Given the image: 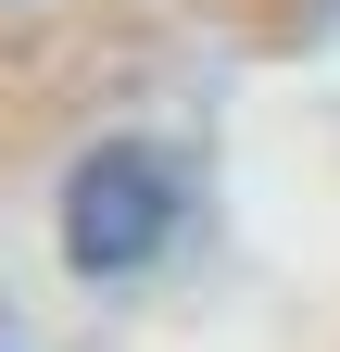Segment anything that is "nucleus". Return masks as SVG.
Returning <instances> with one entry per match:
<instances>
[{"instance_id":"nucleus-1","label":"nucleus","mask_w":340,"mask_h":352,"mask_svg":"<svg viewBox=\"0 0 340 352\" xmlns=\"http://www.w3.org/2000/svg\"><path fill=\"white\" fill-rule=\"evenodd\" d=\"M164 239H177V164L151 139H101L63 189V264L76 277H139Z\"/></svg>"}]
</instances>
